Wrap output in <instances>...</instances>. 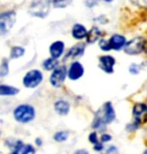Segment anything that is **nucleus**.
<instances>
[{
	"label": "nucleus",
	"instance_id": "nucleus-29",
	"mask_svg": "<svg viewBox=\"0 0 147 154\" xmlns=\"http://www.w3.org/2000/svg\"><path fill=\"white\" fill-rule=\"evenodd\" d=\"M112 139V136L110 134H107V133H103L102 135L100 136V142L101 143H106V142H108V141H110Z\"/></svg>",
	"mask_w": 147,
	"mask_h": 154
},
{
	"label": "nucleus",
	"instance_id": "nucleus-32",
	"mask_svg": "<svg viewBox=\"0 0 147 154\" xmlns=\"http://www.w3.org/2000/svg\"><path fill=\"white\" fill-rule=\"evenodd\" d=\"M73 154H89V152L87 151L86 149H77V150H75L74 152H73Z\"/></svg>",
	"mask_w": 147,
	"mask_h": 154
},
{
	"label": "nucleus",
	"instance_id": "nucleus-15",
	"mask_svg": "<svg viewBox=\"0 0 147 154\" xmlns=\"http://www.w3.org/2000/svg\"><path fill=\"white\" fill-rule=\"evenodd\" d=\"M71 35H72V37L76 40H82V39L86 38V35H87L86 27L80 23L74 24L71 29Z\"/></svg>",
	"mask_w": 147,
	"mask_h": 154
},
{
	"label": "nucleus",
	"instance_id": "nucleus-24",
	"mask_svg": "<svg viewBox=\"0 0 147 154\" xmlns=\"http://www.w3.org/2000/svg\"><path fill=\"white\" fill-rule=\"evenodd\" d=\"M50 5H53L55 8H64L71 3L72 0H46Z\"/></svg>",
	"mask_w": 147,
	"mask_h": 154
},
{
	"label": "nucleus",
	"instance_id": "nucleus-28",
	"mask_svg": "<svg viewBox=\"0 0 147 154\" xmlns=\"http://www.w3.org/2000/svg\"><path fill=\"white\" fill-rule=\"evenodd\" d=\"M140 71V65H138V64H131L130 67H129V72L131 73V74L135 75V74H138Z\"/></svg>",
	"mask_w": 147,
	"mask_h": 154
},
{
	"label": "nucleus",
	"instance_id": "nucleus-12",
	"mask_svg": "<svg viewBox=\"0 0 147 154\" xmlns=\"http://www.w3.org/2000/svg\"><path fill=\"white\" fill-rule=\"evenodd\" d=\"M64 50H65V44L61 40L52 42L49 46V54H50V57L54 58V59H59L62 57Z\"/></svg>",
	"mask_w": 147,
	"mask_h": 154
},
{
	"label": "nucleus",
	"instance_id": "nucleus-3",
	"mask_svg": "<svg viewBox=\"0 0 147 154\" xmlns=\"http://www.w3.org/2000/svg\"><path fill=\"white\" fill-rule=\"evenodd\" d=\"M133 122L131 124H128L127 129L133 131L140 127V125H143L147 123V105L145 103H135L132 108Z\"/></svg>",
	"mask_w": 147,
	"mask_h": 154
},
{
	"label": "nucleus",
	"instance_id": "nucleus-35",
	"mask_svg": "<svg viewBox=\"0 0 147 154\" xmlns=\"http://www.w3.org/2000/svg\"><path fill=\"white\" fill-rule=\"evenodd\" d=\"M1 136H2V130H0V138H1Z\"/></svg>",
	"mask_w": 147,
	"mask_h": 154
},
{
	"label": "nucleus",
	"instance_id": "nucleus-4",
	"mask_svg": "<svg viewBox=\"0 0 147 154\" xmlns=\"http://www.w3.org/2000/svg\"><path fill=\"white\" fill-rule=\"evenodd\" d=\"M44 75L43 72L39 69H30L24 74L22 78V84L25 88L34 89L37 88L43 82Z\"/></svg>",
	"mask_w": 147,
	"mask_h": 154
},
{
	"label": "nucleus",
	"instance_id": "nucleus-19",
	"mask_svg": "<svg viewBox=\"0 0 147 154\" xmlns=\"http://www.w3.org/2000/svg\"><path fill=\"white\" fill-rule=\"evenodd\" d=\"M59 65H60L59 60L54 59V58H52V57H49V58H46V59L43 60L41 66L45 71H52V70H54L57 66H59Z\"/></svg>",
	"mask_w": 147,
	"mask_h": 154
},
{
	"label": "nucleus",
	"instance_id": "nucleus-11",
	"mask_svg": "<svg viewBox=\"0 0 147 154\" xmlns=\"http://www.w3.org/2000/svg\"><path fill=\"white\" fill-rule=\"evenodd\" d=\"M116 61L111 55H102L99 57V67L106 73H113Z\"/></svg>",
	"mask_w": 147,
	"mask_h": 154
},
{
	"label": "nucleus",
	"instance_id": "nucleus-26",
	"mask_svg": "<svg viewBox=\"0 0 147 154\" xmlns=\"http://www.w3.org/2000/svg\"><path fill=\"white\" fill-rule=\"evenodd\" d=\"M88 141H89L91 144H93V145H95L98 142H100L96 131H93V132H91V133H89V135H88Z\"/></svg>",
	"mask_w": 147,
	"mask_h": 154
},
{
	"label": "nucleus",
	"instance_id": "nucleus-20",
	"mask_svg": "<svg viewBox=\"0 0 147 154\" xmlns=\"http://www.w3.org/2000/svg\"><path fill=\"white\" fill-rule=\"evenodd\" d=\"M24 142L21 139H17L14 137H7L4 140V145L6 148H8L9 150H13L17 147H19L20 145H22Z\"/></svg>",
	"mask_w": 147,
	"mask_h": 154
},
{
	"label": "nucleus",
	"instance_id": "nucleus-22",
	"mask_svg": "<svg viewBox=\"0 0 147 154\" xmlns=\"http://www.w3.org/2000/svg\"><path fill=\"white\" fill-rule=\"evenodd\" d=\"M68 137H69V132L65 130L56 131L53 134V140L55 142H58V143L65 142V141L68 139Z\"/></svg>",
	"mask_w": 147,
	"mask_h": 154
},
{
	"label": "nucleus",
	"instance_id": "nucleus-16",
	"mask_svg": "<svg viewBox=\"0 0 147 154\" xmlns=\"http://www.w3.org/2000/svg\"><path fill=\"white\" fill-rule=\"evenodd\" d=\"M20 92V89L8 84H0V96L10 97L15 96Z\"/></svg>",
	"mask_w": 147,
	"mask_h": 154
},
{
	"label": "nucleus",
	"instance_id": "nucleus-6",
	"mask_svg": "<svg viewBox=\"0 0 147 154\" xmlns=\"http://www.w3.org/2000/svg\"><path fill=\"white\" fill-rule=\"evenodd\" d=\"M50 11V4L46 0H33L29 4L28 13L33 17L45 18Z\"/></svg>",
	"mask_w": 147,
	"mask_h": 154
},
{
	"label": "nucleus",
	"instance_id": "nucleus-18",
	"mask_svg": "<svg viewBox=\"0 0 147 154\" xmlns=\"http://www.w3.org/2000/svg\"><path fill=\"white\" fill-rule=\"evenodd\" d=\"M101 34H102V32L100 31L99 28H97V27H92L89 31H87V35H86V41L87 43H94L96 42L98 39L101 37Z\"/></svg>",
	"mask_w": 147,
	"mask_h": 154
},
{
	"label": "nucleus",
	"instance_id": "nucleus-13",
	"mask_svg": "<svg viewBox=\"0 0 147 154\" xmlns=\"http://www.w3.org/2000/svg\"><path fill=\"white\" fill-rule=\"evenodd\" d=\"M53 108L56 114L59 116H66L70 111V104L65 99H57L53 104Z\"/></svg>",
	"mask_w": 147,
	"mask_h": 154
},
{
	"label": "nucleus",
	"instance_id": "nucleus-2",
	"mask_svg": "<svg viewBox=\"0 0 147 154\" xmlns=\"http://www.w3.org/2000/svg\"><path fill=\"white\" fill-rule=\"evenodd\" d=\"M13 119L17 123L20 124H28L32 122L36 117V110L35 107L32 106L31 104L22 103L17 105L13 109L12 112Z\"/></svg>",
	"mask_w": 147,
	"mask_h": 154
},
{
	"label": "nucleus",
	"instance_id": "nucleus-14",
	"mask_svg": "<svg viewBox=\"0 0 147 154\" xmlns=\"http://www.w3.org/2000/svg\"><path fill=\"white\" fill-rule=\"evenodd\" d=\"M109 45L111 49H114V50H120L124 47L125 43H126V39L123 35L120 34H113L111 37L108 40Z\"/></svg>",
	"mask_w": 147,
	"mask_h": 154
},
{
	"label": "nucleus",
	"instance_id": "nucleus-39",
	"mask_svg": "<svg viewBox=\"0 0 147 154\" xmlns=\"http://www.w3.org/2000/svg\"><path fill=\"white\" fill-rule=\"evenodd\" d=\"M9 154H12V153H11V152H10V153H9Z\"/></svg>",
	"mask_w": 147,
	"mask_h": 154
},
{
	"label": "nucleus",
	"instance_id": "nucleus-38",
	"mask_svg": "<svg viewBox=\"0 0 147 154\" xmlns=\"http://www.w3.org/2000/svg\"><path fill=\"white\" fill-rule=\"evenodd\" d=\"M145 64H146V65H147V61H146V62H145Z\"/></svg>",
	"mask_w": 147,
	"mask_h": 154
},
{
	"label": "nucleus",
	"instance_id": "nucleus-10",
	"mask_svg": "<svg viewBox=\"0 0 147 154\" xmlns=\"http://www.w3.org/2000/svg\"><path fill=\"white\" fill-rule=\"evenodd\" d=\"M85 47H86V46H85L84 43H77V44H75L74 46H72V47L67 51L65 56L63 57V61L64 62L67 60L75 61L76 59H78V58L82 57L85 52Z\"/></svg>",
	"mask_w": 147,
	"mask_h": 154
},
{
	"label": "nucleus",
	"instance_id": "nucleus-33",
	"mask_svg": "<svg viewBox=\"0 0 147 154\" xmlns=\"http://www.w3.org/2000/svg\"><path fill=\"white\" fill-rule=\"evenodd\" d=\"M133 1L138 3V4H144V3H147V0H133Z\"/></svg>",
	"mask_w": 147,
	"mask_h": 154
},
{
	"label": "nucleus",
	"instance_id": "nucleus-25",
	"mask_svg": "<svg viewBox=\"0 0 147 154\" xmlns=\"http://www.w3.org/2000/svg\"><path fill=\"white\" fill-rule=\"evenodd\" d=\"M101 154H119L118 148L114 145H110L106 148H104L102 151H101Z\"/></svg>",
	"mask_w": 147,
	"mask_h": 154
},
{
	"label": "nucleus",
	"instance_id": "nucleus-36",
	"mask_svg": "<svg viewBox=\"0 0 147 154\" xmlns=\"http://www.w3.org/2000/svg\"><path fill=\"white\" fill-rule=\"evenodd\" d=\"M143 154H147V149L145 150V151H144V152H143Z\"/></svg>",
	"mask_w": 147,
	"mask_h": 154
},
{
	"label": "nucleus",
	"instance_id": "nucleus-23",
	"mask_svg": "<svg viewBox=\"0 0 147 154\" xmlns=\"http://www.w3.org/2000/svg\"><path fill=\"white\" fill-rule=\"evenodd\" d=\"M9 74V61L4 58L0 63V78H4Z\"/></svg>",
	"mask_w": 147,
	"mask_h": 154
},
{
	"label": "nucleus",
	"instance_id": "nucleus-1",
	"mask_svg": "<svg viewBox=\"0 0 147 154\" xmlns=\"http://www.w3.org/2000/svg\"><path fill=\"white\" fill-rule=\"evenodd\" d=\"M115 116L116 114L112 103L107 101L95 112L91 127L97 131H102L107 125L114 121Z\"/></svg>",
	"mask_w": 147,
	"mask_h": 154
},
{
	"label": "nucleus",
	"instance_id": "nucleus-21",
	"mask_svg": "<svg viewBox=\"0 0 147 154\" xmlns=\"http://www.w3.org/2000/svg\"><path fill=\"white\" fill-rule=\"evenodd\" d=\"M24 54H25V49L22 46L16 45L11 47L10 53H9V58L10 59H18V58L22 57Z\"/></svg>",
	"mask_w": 147,
	"mask_h": 154
},
{
	"label": "nucleus",
	"instance_id": "nucleus-8",
	"mask_svg": "<svg viewBox=\"0 0 147 154\" xmlns=\"http://www.w3.org/2000/svg\"><path fill=\"white\" fill-rule=\"evenodd\" d=\"M67 78V67L65 65L57 66L51 71L49 76V83L54 88H61Z\"/></svg>",
	"mask_w": 147,
	"mask_h": 154
},
{
	"label": "nucleus",
	"instance_id": "nucleus-5",
	"mask_svg": "<svg viewBox=\"0 0 147 154\" xmlns=\"http://www.w3.org/2000/svg\"><path fill=\"white\" fill-rule=\"evenodd\" d=\"M16 22V12L6 10L0 12V36H4L11 31Z\"/></svg>",
	"mask_w": 147,
	"mask_h": 154
},
{
	"label": "nucleus",
	"instance_id": "nucleus-27",
	"mask_svg": "<svg viewBox=\"0 0 147 154\" xmlns=\"http://www.w3.org/2000/svg\"><path fill=\"white\" fill-rule=\"evenodd\" d=\"M99 47H100L101 50H103V51H109V50H111V47H110V45H109L108 40H106V39H100V41H99Z\"/></svg>",
	"mask_w": 147,
	"mask_h": 154
},
{
	"label": "nucleus",
	"instance_id": "nucleus-7",
	"mask_svg": "<svg viewBox=\"0 0 147 154\" xmlns=\"http://www.w3.org/2000/svg\"><path fill=\"white\" fill-rule=\"evenodd\" d=\"M145 47L146 40L141 36H137V37L131 39L125 43L123 48L124 52L128 55H138L141 54L145 50Z\"/></svg>",
	"mask_w": 147,
	"mask_h": 154
},
{
	"label": "nucleus",
	"instance_id": "nucleus-9",
	"mask_svg": "<svg viewBox=\"0 0 147 154\" xmlns=\"http://www.w3.org/2000/svg\"><path fill=\"white\" fill-rule=\"evenodd\" d=\"M83 75H84V66L77 60L72 61L70 63L69 67L67 68V78H69L72 81H76V80L80 79Z\"/></svg>",
	"mask_w": 147,
	"mask_h": 154
},
{
	"label": "nucleus",
	"instance_id": "nucleus-34",
	"mask_svg": "<svg viewBox=\"0 0 147 154\" xmlns=\"http://www.w3.org/2000/svg\"><path fill=\"white\" fill-rule=\"evenodd\" d=\"M103 1H105V2H112V1H114V0H103Z\"/></svg>",
	"mask_w": 147,
	"mask_h": 154
},
{
	"label": "nucleus",
	"instance_id": "nucleus-17",
	"mask_svg": "<svg viewBox=\"0 0 147 154\" xmlns=\"http://www.w3.org/2000/svg\"><path fill=\"white\" fill-rule=\"evenodd\" d=\"M10 152L12 154H36V147L32 144L23 143L17 148L10 150Z\"/></svg>",
	"mask_w": 147,
	"mask_h": 154
},
{
	"label": "nucleus",
	"instance_id": "nucleus-30",
	"mask_svg": "<svg viewBox=\"0 0 147 154\" xmlns=\"http://www.w3.org/2000/svg\"><path fill=\"white\" fill-rule=\"evenodd\" d=\"M93 149L95 150V151H97V152H101V151H102V150L104 149L103 143L98 142L97 144H95V145H93Z\"/></svg>",
	"mask_w": 147,
	"mask_h": 154
},
{
	"label": "nucleus",
	"instance_id": "nucleus-31",
	"mask_svg": "<svg viewBox=\"0 0 147 154\" xmlns=\"http://www.w3.org/2000/svg\"><path fill=\"white\" fill-rule=\"evenodd\" d=\"M34 145L35 147H41L43 145V140H42L41 137H36L34 140Z\"/></svg>",
	"mask_w": 147,
	"mask_h": 154
},
{
	"label": "nucleus",
	"instance_id": "nucleus-37",
	"mask_svg": "<svg viewBox=\"0 0 147 154\" xmlns=\"http://www.w3.org/2000/svg\"><path fill=\"white\" fill-rule=\"evenodd\" d=\"M0 154H4V153H3L2 151H0Z\"/></svg>",
	"mask_w": 147,
	"mask_h": 154
}]
</instances>
